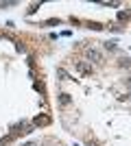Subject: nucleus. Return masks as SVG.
<instances>
[{"instance_id":"nucleus-1","label":"nucleus","mask_w":131,"mask_h":146,"mask_svg":"<svg viewBox=\"0 0 131 146\" xmlns=\"http://www.w3.org/2000/svg\"><path fill=\"white\" fill-rule=\"evenodd\" d=\"M76 70H79L81 74H87V72H92V66L85 63V61H79V63H76Z\"/></svg>"},{"instance_id":"nucleus-2","label":"nucleus","mask_w":131,"mask_h":146,"mask_svg":"<svg viewBox=\"0 0 131 146\" xmlns=\"http://www.w3.org/2000/svg\"><path fill=\"white\" fill-rule=\"evenodd\" d=\"M87 59H92V61H100V59H103V55H100L96 48H90V50H87Z\"/></svg>"},{"instance_id":"nucleus-3","label":"nucleus","mask_w":131,"mask_h":146,"mask_svg":"<svg viewBox=\"0 0 131 146\" xmlns=\"http://www.w3.org/2000/svg\"><path fill=\"white\" fill-rule=\"evenodd\" d=\"M59 103H61L63 107H66V105H70V103H72V98H70V94H66V92H61V94H59Z\"/></svg>"},{"instance_id":"nucleus-4","label":"nucleus","mask_w":131,"mask_h":146,"mask_svg":"<svg viewBox=\"0 0 131 146\" xmlns=\"http://www.w3.org/2000/svg\"><path fill=\"white\" fill-rule=\"evenodd\" d=\"M57 76H59V81H68V79H70L68 72H66L63 68H57Z\"/></svg>"},{"instance_id":"nucleus-5","label":"nucleus","mask_w":131,"mask_h":146,"mask_svg":"<svg viewBox=\"0 0 131 146\" xmlns=\"http://www.w3.org/2000/svg\"><path fill=\"white\" fill-rule=\"evenodd\" d=\"M48 122H50L48 116H37L35 118V124H48Z\"/></svg>"}]
</instances>
